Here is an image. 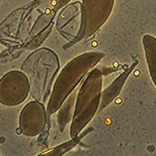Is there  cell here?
Listing matches in <instances>:
<instances>
[{"label":"cell","instance_id":"8","mask_svg":"<svg viewBox=\"0 0 156 156\" xmlns=\"http://www.w3.org/2000/svg\"><path fill=\"white\" fill-rule=\"evenodd\" d=\"M143 43H144L146 57H147L152 79L156 84V39L151 36H145L143 39Z\"/></svg>","mask_w":156,"mask_h":156},{"label":"cell","instance_id":"1","mask_svg":"<svg viewBox=\"0 0 156 156\" xmlns=\"http://www.w3.org/2000/svg\"><path fill=\"white\" fill-rule=\"evenodd\" d=\"M104 56V53L99 52L85 53L74 58L64 67V69L61 71L58 78L56 79L54 87L52 89L48 107H47L48 118L59 111L62 104L74 91L81 79L92 67H94L98 63Z\"/></svg>","mask_w":156,"mask_h":156},{"label":"cell","instance_id":"3","mask_svg":"<svg viewBox=\"0 0 156 156\" xmlns=\"http://www.w3.org/2000/svg\"><path fill=\"white\" fill-rule=\"evenodd\" d=\"M114 0H83L81 29L71 45L95 33L110 16Z\"/></svg>","mask_w":156,"mask_h":156},{"label":"cell","instance_id":"7","mask_svg":"<svg viewBox=\"0 0 156 156\" xmlns=\"http://www.w3.org/2000/svg\"><path fill=\"white\" fill-rule=\"evenodd\" d=\"M136 64H137V63L134 64L133 66L131 67L129 70H127V71H126V72H124L120 77L118 78L117 80H115V81H114V83L112 84L111 86H108V88L105 89L104 92H101V105H99V108H98L99 111L102 110V108H104L108 104H110V102H111L112 101H113V99L119 94V92H120V90H121V88H122V86H123L124 81L127 79V77H128V75H129V73L133 70V68L135 67V65H136Z\"/></svg>","mask_w":156,"mask_h":156},{"label":"cell","instance_id":"6","mask_svg":"<svg viewBox=\"0 0 156 156\" xmlns=\"http://www.w3.org/2000/svg\"><path fill=\"white\" fill-rule=\"evenodd\" d=\"M77 98V92L73 91L71 94L66 98L58 111L57 121L59 125V129L62 132L64 131L65 127L70 123V121L73 119L74 110H75V102Z\"/></svg>","mask_w":156,"mask_h":156},{"label":"cell","instance_id":"10","mask_svg":"<svg viewBox=\"0 0 156 156\" xmlns=\"http://www.w3.org/2000/svg\"><path fill=\"white\" fill-rule=\"evenodd\" d=\"M64 1H66V0H64Z\"/></svg>","mask_w":156,"mask_h":156},{"label":"cell","instance_id":"4","mask_svg":"<svg viewBox=\"0 0 156 156\" xmlns=\"http://www.w3.org/2000/svg\"><path fill=\"white\" fill-rule=\"evenodd\" d=\"M30 90L27 76L21 71H10L0 79V104L15 107L26 101Z\"/></svg>","mask_w":156,"mask_h":156},{"label":"cell","instance_id":"11","mask_svg":"<svg viewBox=\"0 0 156 156\" xmlns=\"http://www.w3.org/2000/svg\"><path fill=\"white\" fill-rule=\"evenodd\" d=\"M0 156H1V154H0Z\"/></svg>","mask_w":156,"mask_h":156},{"label":"cell","instance_id":"9","mask_svg":"<svg viewBox=\"0 0 156 156\" xmlns=\"http://www.w3.org/2000/svg\"><path fill=\"white\" fill-rule=\"evenodd\" d=\"M90 130H92V129H89L88 131H90ZM88 131H85L84 133L78 135L77 137H75V138L71 139L70 141L65 142V143H63V144L56 146V147L52 148V149H49V150L43 152V153H41L37 156H62V155H64L66 152L70 151L71 149L75 147V146L78 144V142L82 139V137L85 136L86 134L88 133Z\"/></svg>","mask_w":156,"mask_h":156},{"label":"cell","instance_id":"2","mask_svg":"<svg viewBox=\"0 0 156 156\" xmlns=\"http://www.w3.org/2000/svg\"><path fill=\"white\" fill-rule=\"evenodd\" d=\"M102 74L99 69H93L85 78L77 92L75 110L70 127V137L75 138L89 123L99 108L101 98Z\"/></svg>","mask_w":156,"mask_h":156},{"label":"cell","instance_id":"5","mask_svg":"<svg viewBox=\"0 0 156 156\" xmlns=\"http://www.w3.org/2000/svg\"><path fill=\"white\" fill-rule=\"evenodd\" d=\"M47 108L39 101L29 102L20 112V132L27 137H35L42 132L47 123Z\"/></svg>","mask_w":156,"mask_h":156}]
</instances>
